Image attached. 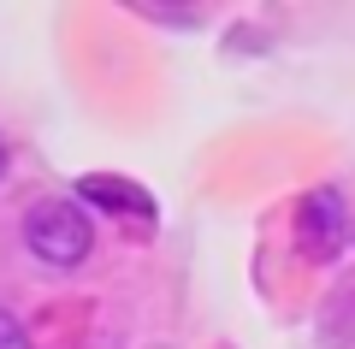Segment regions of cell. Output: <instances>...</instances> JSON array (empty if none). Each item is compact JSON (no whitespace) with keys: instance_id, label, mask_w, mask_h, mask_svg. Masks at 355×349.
Here are the masks:
<instances>
[{"instance_id":"cell-1","label":"cell","mask_w":355,"mask_h":349,"mask_svg":"<svg viewBox=\"0 0 355 349\" xmlns=\"http://www.w3.org/2000/svg\"><path fill=\"white\" fill-rule=\"evenodd\" d=\"M24 243H30V255L48 261V266H77L95 249V225H89V213L77 207V201L48 196V201H36V207L24 213Z\"/></svg>"},{"instance_id":"cell-2","label":"cell","mask_w":355,"mask_h":349,"mask_svg":"<svg viewBox=\"0 0 355 349\" xmlns=\"http://www.w3.org/2000/svg\"><path fill=\"white\" fill-rule=\"evenodd\" d=\"M355 225H349V201H343L338 184H314L302 201H296V249L308 255V261H338L343 249H349Z\"/></svg>"},{"instance_id":"cell-3","label":"cell","mask_w":355,"mask_h":349,"mask_svg":"<svg viewBox=\"0 0 355 349\" xmlns=\"http://www.w3.org/2000/svg\"><path fill=\"white\" fill-rule=\"evenodd\" d=\"M83 201H95V207H113V213H130V219H154V201L142 196L130 178H83Z\"/></svg>"},{"instance_id":"cell-4","label":"cell","mask_w":355,"mask_h":349,"mask_svg":"<svg viewBox=\"0 0 355 349\" xmlns=\"http://www.w3.org/2000/svg\"><path fill=\"white\" fill-rule=\"evenodd\" d=\"M0 349H36L30 332H24V320H18L12 308H0Z\"/></svg>"},{"instance_id":"cell-5","label":"cell","mask_w":355,"mask_h":349,"mask_svg":"<svg viewBox=\"0 0 355 349\" xmlns=\"http://www.w3.org/2000/svg\"><path fill=\"white\" fill-rule=\"evenodd\" d=\"M6 160H12V154H6V137H0V178H6Z\"/></svg>"}]
</instances>
